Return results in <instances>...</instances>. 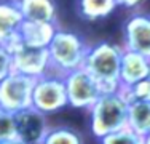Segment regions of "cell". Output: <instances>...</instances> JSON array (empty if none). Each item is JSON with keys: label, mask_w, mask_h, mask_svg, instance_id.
<instances>
[{"label": "cell", "mask_w": 150, "mask_h": 144, "mask_svg": "<svg viewBox=\"0 0 150 144\" xmlns=\"http://www.w3.org/2000/svg\"><path fill=\"white\" fill-rule=\"evenodd\" d=\"M125 48L110 42L90 45L83 69H86L101 85L102 93L120 91V69Z\"/></svg>", "instance_id": "cell-1"}, {"label": "cell", "mask_w": 150, "mask_h": 144, "mask_svg": "<svg viewBox=\"0 0 150 144\" xmlns=\"http://www.w3.org/2000/svg\"><path fill=\"white\" fill-rule=\"evenodd\" d=\"M90 45L78 34L58 29L48 46L51 74L66 77L70 72L83 69Z\"/></svg>", "instance_id": "cell-2"}, {"label": "cell", "mask_w": 150, "mask_h": 144, "mask_svg": "<svg viewBox=\"0 0 150 144\" xmlns=\"http://www.w3.org/2000/svg\"><path fill=\"white\" fill-rule=\"evenodd\" d=\"M128 107L129 104L120 91L104 93L90 109L91 133L98 139L128 128Z\"/></svg>", "instance_id": "cell-3"}, {"label": "cell", "mask_w": 150, "mask_h": 144, "mask_svg": "<svg viewBox=\"0 0 150 144\" xmlns=\"http://www.w3.org/2000/svg\"><path fill=\"white\" fill-rule=\"evenodd\" d=\"M69 106L64 77L56 74H46L35 80L34 93H32V107L38 112L48 115L62 110Z\"/></svg>", "instance_id": "cell-4"}, {"label": "cell", "mask_w": 150, "mask_h": 144, "mask_svg": "<svg viewBox=\"0 0 150 144\" xmlns=\"http://www.w3.org/2000/svg\"><path fill=\"white\" fill-rule=\"evenodd\" d=\"M69 106L80 110H90L102 93L101 85L86 69H78L64 77Z\"/></svg>", "instance_id": "cell-5"}, {"label": "cell", "mask_w": 150, "mask_h": 144, "mask_svg": "<svg viewBox=\"0 0 150 144\" xmlns=\"http://www.w3.org/2000/svg\"><path fill=\"white\" fill-rule=\"evenodd\" d=\"M35 78L11 72L3 82H0V107L11 114H18L32 107V93Z\"/></svg>", "instance_id": "cell-6"}, {"label": "cell", "mask_w": 150, "mask_h": 144, "mask_svg": "<svg viewBox=\"0 0 150 144\" xmlns=\"http://www.w3.org/2000/svg\"><path fill=\"white\" fill-rule=\"evenodd\" d=\"M10 51L13 56V72L35 80L51 72L48 48H34L18 42L10 48Z\"/></svg>", "instance_id": "cell-7"}, {"label": "cell", "mask_w": 150, "mask_h": 144, "mask_svg": "<svg viewBox=\"0 0 150 144\" xmlns=\"http://www.w3.org/2000/svg\"><path fill=\"white\" fill-rule=\"evenodd\" d=\"M15 125L16 139L23 141L24 144H42L50 131L46 115L38 112L34 107L15 114Z\"/></svg>", "instance_id": "cell-8"}, {"label": "cell", "mask_w": 150, "mask_h": 144, "mask_svg": "<svg viewBox=\"0 0 150 144\" xmlns=\"http://www.w3.org/2000/svg\"><path fill=\"white\" fill-rule=\"evenodd\" d=\"M125 50L150 58V14L136 13L125 23Z\"/></svg>", "instance_id": "cell-9"}, {"label": "cell", "mask_w": 150, "mask_h": 144, "mask_svg": "<svg viewBox=\"0 0 150 144\" xmlns=\"http://www.w3.org/2000/svg\"><path fill=\"white\" fill-rule=\"evenodd\" d=\"M24 16L15 0L0 2V45L11 48L19 42V31Z\"/></svg>", "instance_id": "cell-10"}, {"label": "cell", "mask_w": 150, "mask_h": 144, "mask_svg": "<svg viewBox=\"0 0 150 144\" xmlns=\"http://www.w3.org/2000/svg\"><path fill=\"white\" fill-rule=\"evenodd\" d=\"M145 78H150V58L125 50L120 69L121 86H131Z\"/></svg>", "instance_id": "cell-11"}, {"label": "cell", "mask_w": 150, "mask_h": 144, "mask_svg": "<svg viewBox=\"0 0 150 144\" xmlns=\"http://www.w3.org/2000/svg\"><path fill=\"white\" fill-rule=\"evenodd\" d=\"M56 32V23H35L24 19L19 31V42L34 48H48Z\"/></svg>", "instance_id": "cell-12"}, {"label": "cell", "mask_w": 150, "mask_h": 144, "mask_svg": "<svg viewBox=\"0 0 150 144\" xmlns=\"http://www.w3.org/2000/svg\"><path fill=\"white\" fill-rule=\"evenodd\" d=\"M26 21L56 23V5L53 0H15Z\"/></svg>", "instance_id": "cell-13"}, {"label": "cell", "mask_w": 150, "mask_h": 144, "mask_svg": "<svg viewBox=\"0 0 150 144\" xmlns=\"http://www.w3.org/2000/svg\"><path fill=\"white\" fill-rule=\"evenodd\" d=\"M128 128L141 138L150 135V101H134L128 107Z\"/></svg>", "instance_id": "cell-14"}, {"label": "cell", "mask_w": 150, "mask_h": 144, "mask_svg": "<svg viewBox=\"0 0 150 144\" xmlns=\"http://www.w3.org/2000/svg\"><path fill=\"white\" fill-rule=\"evenodd\" d=\"M78 13L86 21H98L107 18L117 10V0H77Z\"/></svg>", "instance_id": "cell-15"}, {"label": "cell", "mask_w": 150, "mask_h": 144, "mask_svg": "<svg viewBox=\"0 0 150 144\" xmlns=\"http://www.w3.org/2000/svg\"><path fill=\"white\" fill-rule=\"evenodd\" d=\"M42 144H85V143H83V136L75 128L58 127V128H50L48 135L45 136Z\"/></svg>", "instance_id": "cell-16"}, {"label": "cell", "mask_w": 150, "mask_h": 144, "mask_svg": "<svg viewBox=\"0 0 150 144\" xmlns=\"http://www.w3.org/2000/svg\"><path fill=\"white\" fill-rule=\"evenodd\" d=\"M120 93L128 104L134 101H150V78L141 80L131 86H121Z\"/></svg>", "instance_id": "cell-17"}, {"label": "cell", "mask_w": 150, "mask_h": 144, "mask_svg": "<svg viewBox=\"0 0 150 144\" xmlns=\"http://www.w3.org/2000/svg\"><path fill=\"white\" fill-rule=\"evenodd\" d=\"M99 144H144V138L136 135L129 128H123L120 131L99 139Z\"/></svg>", "instance_id": "cell-18"}, {"label": "cell", "mask_w": 150, "mask_h": 144, "mask_svg": "<svg viewBox=\"0 0 150 144\" xmlns=\"http://www.w3.org/2000/svg\"><path fill=\"white\" fill-rule=\"evenodd\" d=\"M16 139V125L15 114L0 107V143Z\"/></svg>", "instance_id": "cell-19"}, {"label": "cell", "mask_w": 150, "mask_h": 144, "mask_svg": "<svg viewBox=\"0 0 150 144\" xmlns=\"http://www.w3.org/2000/svg\"><path fill=\"white\" fill-rule=\"evenodd\" d=\"M13 72V56L8 46L0 45V82H3Z\"/></svg>", "instance_id": "cell-20"}, {"label": "cell", "mask_w": 150, "mask_h": 144, "mask_svg": "<svg viewBox=\"0 0 150 144\" xmlns=\"http://www.w3.org/2000/svg\"><path fill=\"white\" fill-rule=\"evenodd\" d=\"M144 0H117L118 6H125V8H136L139 6Z\"/></svg>", "instance_id": "cell-21"}, {"label": "cell", "mask_w": 150, "mask_h": 144, "mask_svg": "<svg viewBox=\"0 0 150 144\" xmlns=\"http://www.w3.org/2000/svg\"><path fill=\"white\" fill-rule=\"evenodd\" d=\"M0 144H24L23 141H19V139H10V141H3Z\"/></svg>", "instance_id": "cell-22"}, {"label": "cell", "mask_w": 150, "mask_h": 144, "mask_svg": "<svg viewBox=\"0 0 150 144\" xmlns=\"http://www.w3.org/2000/svg\"><path fill=\"white\" fill-rule=\"evenodd\" d=\"M144 144H150V135H149V136H145V138H144Z\"/></svg>", "instance_id": "cell-23"}]
</instances>
